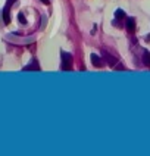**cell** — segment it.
Instances as JSON below:
<instances>
[{
  "label": "cell",
  "mask_w": 150,
  "mask_h": 156,
  "mask_svg": "<svg viewBox=\"0 0 150 156\" xmlns=\"http://www.w3.org/2000/svg\"><path fill=\"white\" fill-rule=\"evenodd\" d=\"M143 63H144L147 68H150V52H147V50L143 52Z\"/></svg>",
  "instance_id": "obj_6"
},
{
  "label": "cell",
  "mask_w": 150,
  "mask_h": 156,
  "mask_svg": "<svg viewBox=\"0 0 150 156\" xmlns=\"http://www.w3.org/2000/svg\"><path fill=\"white\" fill-rule=\"evenodd\" d=\"M18 18H19V21H21V24H27V19H25V16H24L22 13H19V15H18Z\"/></svg>",
  "instance_id": "obj_9"
},
{
  "label": "cell",
  "mask_w": 150,
  "mask_h": 156,
  "mask_svg": "<svg viewBox=\"0 0 150 156\" xmlns=\"http://www.w3.org/2000/svg\"><path fill=\"white\" fill-rule=\"evenodd\" d=\"M15 1H16V0H7L6 4H4V7H3V21H4V24H9V22H10V15H9L10 12H9V10H10V6H12Z\"/></svg>",
  "instance_id": "obj_2"
},
{
  "label": "cell",
  "mask_w": 150,
  "mask_h": 156,
  "mask_svg": "<svg viewBox=\"0 0 150 156\" xmlns=\"http://www.w3.org/2000/svg\"><path fill=\"white\" fill-rule=\"evenodd\" d=\"M41 1H43V3H44V4H49V3H50V1H49V0H41Z\"/></svg>",
  "instance_id": "obj_10"
},
{
  "label": "cell",
  "mask_w": 150,
  "mask_h": 156,
  "mask_svg": "<svg viewBox=\"0 0 150 156\" xmlns=\"http://www.w3.org/2000/svg\"><path fill=\"white\" fill-rule=\"evenodd\" d=\"M125 27H127V30L130 33H134L135 31V19L134 18H128L127 22H125Z\"/></svg>",
  "instance_id": "obj_4"
},
{
  "label": "cell",
  "mask_w": 150,
  "mask_h": 156,
  "mask_svg": "<svg viewBox=\"0 0 150 156\" xmlns=\"http://www.w3.org/2000/svg\"><path fill=\"white\" fill-rule=\"evenodd\" d=\"M115 16H116L118 19H124V18H125V13H124L122 9H118V10L115 12Z\"/></svg>",
  "instance_id": "obj_8"
},
{
  "label": "cell",
  "mask_w": 150,
  "mask_h": 156,
  "mask_svg": "<svg viewBox=\"0 0 150 156\" xmlns=\"http://www.w3.org/2000/svg\"><path fill=\"white\" fill-rule=\"evenodd\" d=\"M103 58L106 59V62H108L111 66H115V65H116V62H118V59H116L115 56H112V55H109L108 52H103Z\"/></svg>",
  "instance_id": "obj_3"
},
{
  "label": "cell",
  "mask_w": 150,
  "mask_h": 156,
  "mask_svg": "<svg viewBox=\"0 0 150 156\" xmlns=\"http://www.w3.org/2000/svg\"><path fill=\"white\" fill-rule=\"evenodd\" d=\"M30 69H36V71H40V68H38V65L36 62H33L31 65H28V66H25L24 68V71H30Z\"/></svg>",
  "instance_id": "obj_7"
},
{
  "label": "cell",
  "mask_w": 150,
  "mask_h": 156,
  "mask_svg": "<svg viewBox=\"0 0 150 156\" xmlns=\"http://www.w3.org/2000/svg\"><path fill=\"white\" fill-rule=\"evenodd\" d=\"M90 59H91V63L94 65V66H97V68H100L102 65H103V62H102V59L97 56V55H91L90 56Z\"/></svg>",
  "instance_id": "obj_5"
},
{
  "label": "cell",
  "mask_w": 150,
  "mask_h": 156,
  "mask_svg": "<svg viewBox=\"0 0 150 156\" xmlns=\"http://www.w3.org/2000/svg\"><path fill=\"white\" fill-rule=\"evenodd\" d=\"M72 55L62 52V69L63 71H71L72 69Z\"/></svg>",
  "instance_id": "obj_1"
}]
</instances>
